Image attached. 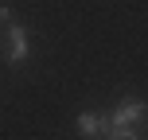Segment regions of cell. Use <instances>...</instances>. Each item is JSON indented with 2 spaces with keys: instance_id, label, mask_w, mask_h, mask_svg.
I'll list each match as a JSON object with an SVG mask.
<instances>
[{
  "instance_id": "obj_4",
  "label": "cell",
  "mask_w": 148,
  "mask_h": 140,
  "mask_svg": "<svg viewBox=\"0 0 148 140\" xmlns=\"http://www.w3.org/2000/svg\"><path fill=\"white\" fill-rule=\"evenodd\" d=\"M105 140H140V132H136V128H109Z\"/></svg>"
},
{
  "instance_id": "obj_1",
  "label": "cell",
  "mask_w": 148,
  "mask_h": 140,
  "mask_svg": "<svg viewBox=\"0 0 148 140\" xmlns=\"http://www.w3.org/2000/svg\"><path fill=\"white\" fill-rule=\"evenodd\" d=\"M27 55H31L27 27L23 23H8V31H4V59H8V66H23Z\"/></svg>"
},
{
  "instance_id": "obj_3",
  "label": "cell",
  "mask_w": 148,
  "mask_h": 140,
  "mask_svg": "<svg viewBox=\"0 0 148 140\" xmlns=\"http://www.w3.org/2000/svg\"><path fill=\"white\" fill-rule=\"evenodd\" d=\"M74 125H78V132L86 136V140H94V136H105V132H109V121H105L101 113H94V109H82L78 117H74Z\"/></svg>"
},
{
  "instance_id": "obj_5",
  "label": "cell",
  "mask_w": 148,
  "mask_h": 140,
  "mask_svg": "<svg viewBox=\"0 0 148 140\" xmlns=\"http://www.w3.org/2000/svg\"><path fill=\"white\" fill-rule=\"evenodd\" d=\"M0 23H16V12L8 4H0Z\"/></svg>"
},
{
  "instance_id": "obj_2",
  "label": "cell",
  "mask_w": 148,
  "mask_h": 140,
  "mask_svg": "<svg viewBox=\"0 0 148 140\" xmlns=\"http://www.w3.org/2000/svg\"><path fill=\"white\" fill-rule=\"evenodd\" d=\"M144 117H148V105L140 97H125V101L109 113V128H136Z\"/></svg>"
}]
</instances>
